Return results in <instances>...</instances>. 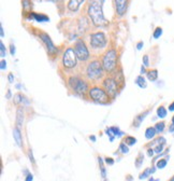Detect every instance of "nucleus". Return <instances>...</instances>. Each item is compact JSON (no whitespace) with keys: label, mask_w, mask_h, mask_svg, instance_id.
<instances>
[{"label":"nucleus","mask_w":174,"mask_h":181,"mask_svg":"<svg viewBox=\"0 0 174 181\" xmlns=\"http://www.w3.org/2000/svg\"><path fill=\"white\" fill-rule=\"evenodd\" d=\"M88 97L90 100L95 101L97 104H102V105H105L109 104L111 97L109 96V94L105 92L103 87H100V86H92L89 88L88 90Z\"/></svg>","instance_id":"39448f33"},{"label":"nucleus","mask_w":174,"mask_h":181,"mask_svg":"<svg viewBox=\"0 0 174 181\" xmlns=\"http://www.w3.org/2000/svg\"><path fill=\"white\" fill-rule=\"evenodd\" d=\"M169 131H170V133H173V131H174V124L173 123H172L171 125L169 126Z\"/></svg>","instance_id":"09e8293b"},{"label":"nucleus","mask_w":174,"mask_h":181,"mask_svg":"<svg viewBox=\"0 0 174 181\" xmlns=\"http://www.w3.org/2000/svg\"><path fill=\"white\" fill-rule=\"evenodd\" d=\"M149 113V110H146V111H144L143 113H141V114H139L138 117H136V119H134L133 121V126L136 127H139L140 125H141V123L143 122V120L145 119L146 115Z\"/></svg>","instance_id":"dca6fc26"},{"label":"nucleus","mask_w":174,"mask_h":181,"mask_svg":"<svg viewBox=\"0 0 174 181\" xmlns=\"http://www.w3.org/2000/svg\"><path fill=\"white\" fill-rule=\"evenodd\" d=\"M163 147H165V145H157L154 148V151H155V153H157V154H160V153L163 151Z\"/></svg>","instance_id":"473e14b6"},{"label":"nucleus","mask_w":174,"mask_h":181,"mask_svg":"<svg viewBox=\"0 0 174 181\" xmlns=\"http://www.w3.org/2000/svg\"><path fill=\"white\" fill-rule=\"evenodd\" d=\"M169 111H174V101L169 105Z\"/></svg>","instance_id":"de8ad7c7"},{"label":"nucleus","mask_w":174,"mask_h":181,"mask_svg":"<svg viewBox=\"0 0 174 181\" xmlns=\"http://www.w3.org/2000/svg\"><path fill=\"white\" fill-rule=\"evenodd\" d=\"M5 55H7L5 46V44H3L2 41H0V56H1V58H5Z\"/></svg>","instance_id":"7c9ffc66"},{"label":"nucleus","mask_w":174,"mask_h":181,"mask_svg":"<svg viewBox=\"0 0 174 181\" xmlns=\"http://www.w3.org/2000/svg\"><path fill=\"white\" fill-rule=\"evenodd\" d=\"M161 35H162V28H161V27H156V29L153 32V38L158 39L161 37Z\"/></svg>","instance_id":"cd10ccee"},{"label":"nucleus","mask_w":174,"mask_h":181,"mask_svg":"<svg viewBox=\"0 0 174 181\" xmlns=\"http://www.w3.org/2000/svg\"><path fill=\"white\" fill-rule=\"evenodd\" d=\"M98 163H99V167H100V172H101V177L103 180H105L106 178V169L105 166H104V163L103 160H102V157L98 156Z\"/></svg>","instance_id":"aec40b11"},{"label":"nucleus","mask_w":174,"mask_h":181,"mask_svg":"<svg viewBox=\"0 0 174 181\" xmlns=\"http://www.w3.org/2000/svg\"><path fill=\"white\" fill-rule=\"evenodd\" d=\"M156 134H157V131H156V128L153 126L151 127H147L145 131V138L148 139V140H151V139L155 138Z\"/></svg>","instance_id":"a211bd4d"},{"label":"nucleus","mask_w":174,"mask_h":181,"mask_svg":"<svg viewBox=\"0 0 174 181\" xmlns=\"http://www.w3.org/2000/svg\"><path fill=\"white\" fill-rule=\"evenodd\" d=\"M156 128V131H157V134H161L163 131H165L166 128V123L165 122H158V123H156V125L154 126Z\"/></svg>","instance_id":"5701e85b"},{"label":"nucleus","mask_w":174,"mask_h":181,"mask_svg":"<svg viewBox=\"0 0 174 181\" xmlns=\"http://www.w3.org/2000/svg\"><path fill=\"white\" fill-rule=\"evenodd\" d=\"M119 151L122 153V154H126V153L129 152V148H128V145H126L125 142H122L119 145Z\"/></svg>","instance_id":"2f4dec72"},{"label":"nucleus","mask_w":174,"mask_h":181,"mask_svg":"<svg viewBox=\"0 0 174 181\" xmlns=\"http://www.w3.org/2000/svg\"><path fill=\"white\" fill-rule=\"evenodd\" d=\"M104 162H105L108 165H110V166L114 165V160L112 159V157H105V159H104Z\"/></svg>","instance_id":"e433bc0d"},{"label":"nucleus","mask_w":174,"mask_h":181,"mask_svg":"<svg viewBox=\"0 0 174 181\" xmlns=\"http://www.w3.org/2000/svg\"><path fill=\"white\" fill-rule=\"evenodd\" d=\"M78 56L75 54V51L73 48H68L62 54L61 63L65 69H73L78 65Z\"/></svg>","instance_id":"423d86ee"},{"label":"nucleus","mask_w":174,"mask_h":181,"mask_svg":"<svg viewBox=\"0 0 174 181\" xmlns=\"http://www.w3.org/2000/svg\"><path fill=\"white\" fill-rule=\"evenodd\" d=\"M156 168H157V167H152V168H151V172H152V174H154V172H156Z\"/></svg>","instance_id":"3c124183"},{"label":"nucleus","mask_w":174,"mask_h":181,"mask_svg":"<svg viewBox=\"0 0 174 181\" xmlns=\"http://www.w3.org/2000/svg\"><path fill=\"white\" fill-rule=\"evenodd\" d=\"M142 62H143V65L145 67L149 66V57H148V55H144L143 58H142Z\"/></svg>","instance_id":"72a5a7b5"},{"label":"nucleus","mask_w":174,"mask_h":181,"mask_svg":"<svg viewBox=\"0 0 174 181\" xmlns=\"http://www.w3.org/2000/svg\"><path fill=\"white\" fill-rule=\"evenodd\" d=\"M148 181H159V180H158V179H154L153 177H152V178H149V180Z\"/></svg>","instance_id":"864d4df0"},{"label":"nucleus","mask_w":174,"mask_h":181,"mask_svg":"<svg viewBox=\"0 0 174 181\" xmlns=\"http://www.w3.org/2000/svg\"><path fill=\"white\" fill-rule=\"evenodd\" d=\"M39 38H40L41 41L44 43L45 48H46L47 53H49V55L54 56V55H56L57 53H58V49L55 46V44L53 43L52 39H51V37H49L46 32L40 31V32H39Z\"/></svg>","instance_id":"9d476101"},{"label":"nucleus","mask_w":174,"mask_h":181,"mask_svg":"<svg viewBox=\"0 0 174 181\" xmlns=\"http://www.w3.org/2000/svg\"><path fill=\"white\" fill-rule=\"evenodd\" d=\"M172 123L174 124V115H173V117H172Z\"/></svg>","instance_id":"5fc2aeb1"},{"label":"nucleus","mask_w":174,"mask_h":181,"mask_svg":"<svg viewBox=\"0 0 174 181\" xmlns=\"http://www.w3.org/2000/svg\"><path fill=\"white\" fill-rule=\"evenodd\" d=\"M128 5H129V0H114L116 14L120 17L124 16L128 10Z\"/></svg>","instance_id":"9b49d317"},{"label":"nucleus","mask_w":174,"mask_h":181,"mask_svg":"<svg viewBox=\"0 0 174 181\" xmlns=\"http://www.w3.org/2000/svg\"><path fill=\"white\" fill-rule=\"evenodd\" d=\"M24 120H25V114H24V108L18 107L16 110V127L19 129L23 127Z\"/></svg>","instance_id":"ddd939ff"},{"label":"nucleus","mask_w":174,"mask_h":181,"mask_svg":"<svg viewBox=\"0 0 174 181\" xmlns=\"http://www.w3.org/2000/svg\"><path fill=\"white\" fill-rule=\"evenodd\" d=\"M154 153H155V151H154V149H152V148H149V149H148V150H147V155H148V156H153V155H154Z\"/></svg>","instance_id":"37998d69"},{"label":"nucleus","mask_w":174,"mask_h":181,"mask_svg":"<svg viewBox=\"0 0 174 181\" xmlns=\"http://www.w3.org/2000/svg\"><path fill=\"white\" fill-rule=\"evenodd\" d=\"M117 60H118V54L115 49H110L108 50L102 56V66L105 72L111 73L116 69L117 67Z\"/></svg>","instance_id":"f03ea898"},{"label":"nucleus","mask_w":174,"mask_h":181,"mask_svg":"<svg viewBox=\"0 0 174 181\" xmlns=\"http://www.w3.org/2000/svg\"><path fill=\"white\" fill-rule=\"evenodd\" d=\"M29 19H35V21L38 22V23H44V22L49 21V19L47 15L42 14V13H35V12L29 13Z\"/></svg>","instance_id":"f8f14e48"},{"label":"nucleus","mask_w":174,"mask_h":181,"mask_svg":"<svg viewBox=\"0 0 174 181\" xmlns=\"http://www.w3.org/2000/svg\"><path fill=\"white\" fill-rule=\"evenodd\" d=\"M73 49L75 51L78 60H81V62H87V60L90 58L89 50H88L86 43H85V41L83 40V39H79V40L74 43Z\"/></svg>","instance_id":"6e6552de"},{"label":"nucleus","mask_w":174,"mask_h":181,"mask_svg":"<svg viewBox=\"0 0 174 181\" xmlns=\"http://www.w3.org/2000/svg\"><path fill=\"white\" fill-rule=\"evenodd\" d=\"M170 181H174V178H173V179H171V180H170Z\"/></svg>","instance_id":"6e6d98bb"},{"label":"nucleus","mask_w":174,"mask_h":181,"mask_svg":"<svg viewBox=\"0 0 174 181\" xmlns=\"http://www.w3.org/2000/svg\"><path fill=\"white\" fill-rule=\"evenodd\" d=\"M168 164V159H161V160H158V162L156 163V167L158 169H163Z\"/></svg>","instance_id":"a878e982"},{"label":"nucleus","mask_w":174,"mask_h":181,"mask_svg":"<svg viewBox=\"0 0 174 181\" xmlns=\"http://www.w3.org/2000/svg\"><path fill=\"white\" fill-rule=\"evenodd\" d=\"M146 72H147V70H146V67L144 66V65H142L141 71H140V73H141V76H143V74H146Z\"/></svg>","instance_id":"ea45409f"},{"label":"nucleus","mask_w":174,"mask_h":181,"mask_svg":"<svg viewBox=\"0 0 174 181\" xmlns=\"http://www.w3.org/2000/svg\"><path fill=\"white\" fill-rule=\"evenodd\" d=\"M13 100H14L15 105H21V104H24V95H22L21 93L15 94L14 97H13Z\"/></svg>","instance_id":"393cba45"},{"label":"nucleus","mask_w":174,"mask_h":181,"mask_svg":"<svg viewBox=\"0 0 174 181\" xmlns=\"http://www.w3.org/2000/svg\"><path fill=\"white\" fill-rule=\"evenodd\" d=\"M122 142H125L127 145H136V139L134 138V137H132V136H126L125 138H124V141H122Z\"/></svg>","instance_id":"b1692460"},{"label":"nucleus","mask_w":174,"mask_h":181,"mask_svg":"<svg viewBox=\"0 0 174 181\" xmlns=\"http://www.w3.org/2000/svg\"><path fill=\"white\" fill-rule=\"evenodd\" d=\"M143 41H140V42H138V44H136V49H138V50H141L142 49V46H143Z\"/></svg>","instance_id":"c03bdc74"},{"label":"nucleus","mask_w":174,"mask_h":181,"mask_svg":"<svg viewBox=\"0 0 174 181\" xmlns=\"http://www.w3.org/2000/svg\"><path fill=\"white\" fill-rule=\"evenodd\" d=\"M0 64H1V66H0V68H1V70H5V68H7V62H5V60H1V63H0Z\"/></svg>","instance_id":"4c0bfd02"},{"label":"nucleus","mask_w":174,"mask_h":181,"mask_svg":"<svg viewBox=\"0 0 174 181\" xmlns=\"http://www.w3.org/2000/svg\"><path fill=\"white\" fill-rule=\"evenodd\" d=\"M102 87L105 90V92L109 94L111 98H115L118 94V83L115 79L113 78H105L102 82Z\"/></svg>","instance_id":"1a4fd4ad"},{"label":"nucleus","mask_w":174,"mask_h":181,"mask_svg":"<svg viewBox=\"0 0 174 181\" xmlns=\"http://www.w3.org/2000/svg\"><path fill=\"white\" fill-rule=\"evenodd\" d=\"M167 109H166L163 106H159V107L157 108V117L159 118V119H165L166 117H167Z\"/></svg>","instance_id":"4be33fe9"},{"label":"nucleus","mask_w":174,"mask_h":181,"mask_svg":"<svg viewBox=\"0 0 174 181\" xmlns=\"http://www.w3.org/2000/svg\"><path fill=\"white\" fill-rule=\"evenodd\" d=\"M156 145H166V138L165 137H159L158 139L155 140Z\"/></svg>","instance_id":"f704fd0d"},{"label":"nucleus","mask_w":174,"mask_h":181,"mask_svg":"<svg viewBox=\"0 0 174 181\" xmlns=\"http://www.w3.org/2000/svg\"><path fill=\"white\" fill-rule=\"evenodd\" d=\"M68 85L71 90L79 96H84L88 95V90H89V86L85 80L79 78L76 76H72L68 79Z\"/></svg>","instance_id":"7ed1b4c3"},{"label":"nucleus","mask_w":174,"mask_h":181,"mask_svg":"<svg viewBox=\"0 0 174 181\" xmlns=\"http://www.w3.org/2000/svg\"><path fill=\"white\" fill-rule=\"evenodd\" d=\"M104 0H89L87 7V15L96 27H104L109 24L103 14Z\"/></svg>","instance_id":"f257e3e1"},{"label":"nucleus","mask_w":174,"mask_h":181,"mask_svg":"<svg viewBox=\"0 0 174 181\" xmlns=\"http://www.w3.org/2000/svg\"><path fill=\"white\" fill-rule=\"evenodd\" d=\"M151 175H152L151 168H146L145 170H144V172L139 176V179H140V180H143V179H145V178H147V177H149Z\"/></svg>","instance_id":"c85d7f7f"},{"label":"nucleus","mask_w":174,"mask_h":181,"mask_svg":"<svg viewBox=\"0 0 174 181\" xmlns=\"http://www.w3.org/2000/svg\"><path fill=\"white\" fill-rule=\"evenodd\" d=\"M28 155H29V159H30L31 163H32V164H35V159H33V154H32V151H31V150H29V153H28Z\"/></svg>","instance_id":"a19ab883"},{"label":"nucleus","mask_w":174,"mask_h":181,"mask_svg":"<svg viewBox=\"0 0 174 181\" xmlns=\"http://www.w3.org/2000/svg\"><path fill=\"white\" fill-rule=\"evenodd\" d=\"M110 129H111V131L113 133V135L115 136V137H122V136H124V133H122V131H120L118 127L112 126V127H110Z\"/></svg>","instance_id":"bb28decb"},{"label":"nucleus","mask_w":174,"mask_h":181,"mask_svg":"<svg viewBox=\"0 0 174 181\" xmlns=\"http://www.w3.org/2000/svg\"><path fill=\"white\" fill-rule=\"evenodd\" d=\"M12 97V93H11V90H8V92H7V95H5V98L7 99H10V98Z\"/></svg>","instance_id":"49530a36"},{"label":"nucleus","mask_w":174,"mask_h":181,"mask_svg":"<svg viewBox=\"0 0 174 181\" xmlns=\"http://www.w3.org/2000/svg\"><path fill=\"white\" fill-rule=\"evenodd\" d=\"M22 8H23V11L25 14L31 13V10H32V2H31V0H22Z\"/></svg>","instance_id":"2eb2a0df"},{"label":"nucleus","mask_w":174,"mask_h":181,"mask_svg":"<svg viewBox=\"0 0 174 181\" xmlns=\"http://www.w3.org/2000/svg\"><path fill=\"white\" fill-rule=\"evenodd\" d=\"M13 137H14V140L17 143V145L22 147V134H21V129L18 127H15L13 129Z\"/></svg>","instance_id":"f3484780"},{"label":"nucleus","mask_w":174,"mask_h":181,"mask_svg":"<svg viewBox=\"0 0 174 181\" xmlns=\"http://www.w3.org/2000/svg\"><path fill=\"white\" fill-rule=\"evenodd\" d=\"M146 77H147V79L149 80V81H152V82L156 81V80L158 79V70L157 69L147 70V72H146Z\"/></svg>","instance_id":"6ab92c4d"},{"label":"nucleus","mask_w":174,"mask_h":181,"mask_svg":"<svg viewBox=\"0 0 174 181\" xmlns=\"http://www.w3.org/2000/svg\"><path fill=\"white\" fill-rule=\"evenodd\" d=\"M8 80H9V83H13L14 82V76L12 73H9V76H8Z\"/></svg>","instance_id":"58836bf2"},{"label":"nucleus","mask_w":174,"mask_h":181,"mask_svg":"<svg viewBox=\"0 0 174 181\" xmlns=\"http://www.w3.org/2000/svg\"><path fill=\"white\" fill-rule=\"evenodd\" d=\"M15 53H16V49H15V45L14 44H10V54L12 55V56H14Z\"/></svg>","instance_id":"c9c22d12"},{"label":"nucleus","mask_w":174,"mask_h":181,"mask_svg":"<svg viewBox=\"0 0 174 181\" xmlns=\"http://www.w3.org/2000/svg\"><path fill=\"white\" fill-rule=\"evenodd\" d=\"M89 139L92 141V142H96V136H94V135H92V136H90V137H89Z\"/></svg>","instance_id":"8fccbe9b"},{"label":"nucleus","mask_w":174,"mask_h":181,"mask_svg":"<svg viewBox=\"0 0 174 181\" xmlns=\"http://www.w3.org/2000/svg\"><path fill=\"white\" fill-rule=\"evenodd\" d=\"M136 84L139 86V87H141V88H145L146 86H147V82H146L145 78H144L143 76H141V74H140L139 77H136Z\"/></svg>","instance_id":"412c9836"},{"label":"nucleus","mask_w":174,"mask_h":181,"mask_svg":"<svg viewBox=\"0 0 174 181\" xmlns=\"http://www.w3.org/2000/svg\"><path fill=\"white\" fill-rule=\"evenodd\" d=\"M143 161H144V155L142 154V153H140L139 156L136 157V166L138 167V168H140L141 165L143 164Z\"/></svg>","instance_id":"c756f323"},{"label":"nucleus","mask_w":174,"mask_h":181,"mask_svg":"<svg viewBox=\"0 0 174 181\" xmlns=\"http://www.w3.org/2000/svg\"><path fill=\"white\" fill-rule=\"evenodd\" d=\"M106 43H108V39L102 31L94 32L89 36V44L94 50H102L105 48Z\"/></svg>","instance_id":"0eeeda50"},{"label":"nucleus","mask_w":174,"mask_h":181,"mask_svg":"<svg viewBox=\"0 0 174 181\" xmlns=\"http://www.w3.org/2000/svg\"><path fill=\"white\" fill-rule=\"evenodd\" d=\"M0 36H1V38H3V37H5V31H3L2 25H0Z\"/></svg>","instance_id":"a18cd8bd"},{"label":"nucleus","mask_w":174,"mask_h":181,"mask_svg":"<svg viewBox=\"0 0 174 181\" xmlns=\"http://www.w3.org/2000/svg\"><path fill=\"white\" fill-rule=\"evenodd\" d=\"M103 66L102 63L98 60H94L87 65L86 67V77L90 81H97L103 77Z\"/></svg>","instance_id":"20e7f679"},{"label":"nucleus","mask_w":174,"mask_h":181,"mask_svg":"<svg viewBox=\"0 0 174 181\" xmlns=\"http://www.w3.org/2000/svg\"><path fill=\"white\" fill-rule=\"evenodd\" d=\"M84 1L85 0H69L68 10L71 12H76V11H79V9H80V7Z\"/></svg>","instance_id":"4468645a"},{"label":"nucleus","mask_w":174,"mask_h":181,"mask_svg":"<svg viewBox=\"0 0 174 181\" xmlns=\"http://www.w3.org/2000/svg\"><path fill=\"white\" fill-rule=\"evenodd\" d=\"M49 1H52V2H55V3H58V2H60V1H62V0H49Z\"/></svg>","instance_id":"603ef678"},{"label":"nucleus","mask_w":174,"mask_h":181,"mask_svg":"<svg viewBox=\"0 0 174 181\" xmlns=\"http://www.w3.org/2000/svg\"><path fill=\"white\" fill-rule=\"evenodd\" d=\"M25 181H33V175L32 174H28L26 176V179H25Z\"/></svg>","instance_id":"79ce46f5"}]
</instances>
